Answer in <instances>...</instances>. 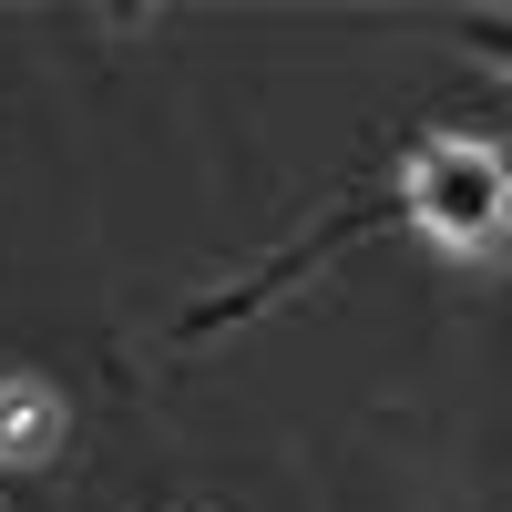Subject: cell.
Here are the masks:
<instances>
[{"label": "cell", "instance_id": "7a4b0ae2", "mask_svg": "<svg viewBox=\"0 0 512 512\" xmlns=\"http://www.w3.org/2000/svg\"><path fill=\"white\" fill-rule=\"evenodd\" d=\"M0 441H41V390H0Z\"/></svg>", "mask_w": 512, "mask_h": 512}, {"label": "cell", "instance_id": "6da1fadb", "mask_svg": "<svg viewBox=\"0 0 512 512\" xmlns=\"http://www.w3.org/2000/svg\"><path fill=\"white\" fill-rule=\"evenodd\" d=\"M492 205H502V175H492L482 154H431V164H420V216H431V226L482 236Z\"/></svg>", "mask_w": 512, "mask_h": 512}]
</instances>
